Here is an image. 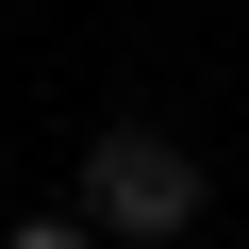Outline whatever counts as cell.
<instances>
[{
	"mask_svg": "<svg viewBox=\"0 0 249 249\" xmlns=\"http://www.w3.org/2000/svg\"><path fill=\"white\" fill-rule=\"evenodd\" d=\"M67 216H83L100 249H183V232L216 216V166L166 133V116H100L83 166H67Z\"/></svg>",
	"mask_w": 249,
	"mask_h": 249,
	"instance_id": "cell-1",
	"label": "cell"
},
{
	"mask_svg": "<svg viewBox=\"0 0 249 249\" xmlns=\"http://www.w3.org/2000/svg\"><path fill=\"white\" fill-rule=\"evenodd\" d=\"M0 249H100V232H83V216H17Z\"/></svg>",
	"mask_w": 249,
	"mask_h": 249,
	"instance_id": "cell-2",
	"label": "cell"
}]
</instances>
